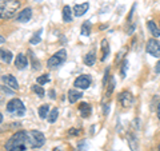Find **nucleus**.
<instances>
[{"label":"nucleus","mask_w":160,"mask_h":151,"mask_svg":"<svg viewBox=\"0 0 160 151\" xmlns=\"http://www.w3.org/2000/svg\"><path fill=\"white\" fill-rule=\"evenodd\" d=\"M66 59H67V51L66 49H59L58 52H55L52 56L48 59L47 66H48V68H58L59 66H62V64L66 62Z\"/></svg>","instance_id":"nucleus-3"},{"label":"nucleus","mask_w":160,"mask_h":151,"mask_svg":"<svg viewBox=\"0 0 160 151\" xmlns=\"http://www.w3.org/2000/svg\"><path fill=\"white\" fill-rule=\"evenodd\" d=\"M147 27H148L149 32H151V35H152V36H153L155 39L160 36V28L158 27V24L155 23V22H152V20H149V22L147 23Z\"/></svg>","instance_id":"nucleus-17"},{"label":"nucleus","mask_w":160,"mask_h":151,"mask_svg":"<svg viewBox=\"0 0 160 151\" xmlns=\"http://www.w3.org/2000/svg\"><path fill=\"white\" fill-rule=\"evenodd\" d=\"M158 151H160V144H159V147H158Z\"/></svg>","instance_id":"nucleus-44"},{"label":"nucleus","mask_w":160,"mask_h":151,"mask_svg":"<svg viewBox=\"0 0 160 151\" xmlns=\"http://www.w3.org/2000/svg\"><path fill=\"white\" fill-rule=\"evenodd\" d=\"M87 148H88L87 140H80L79 144H78V150H79V151H86Z\"/></svg>","instance_id":"nucleus-29"},{"label":"nucleus","mask_w":160,"mask_h":151,"mask_svg":"<svg viewBox=\"0 0 160 151\" xmlns=\"http://www.w3.org/2000/svg\"><path fill=\"white\" fill-rule=\"evenodd\" d=\"M7 2H8V0H0V19H3V15H4V9H6Z\"/></svg>","instance_id":"nucleus-30"},{"label":"nucleus","mask_w":160,"mask_h":151,"mask_svg":"<svg viewBox=\"0 0 160 151\" xmlns=\"http://www.w3.org/2000/svg\"><path fill=\"white\" fill-rule=\"evenodd\" d=\"M2 80L6 83L7 87H9L11 90H19V83H18V80H16V78H15L13 75H11V74L3 75Z\"/></svg>","instance_id":"nucleus-10"},{"label":"nucleus","mask_w":160,"mask_h":151,"mask_svg":"<svg viewBox=\"0 0 160 151\" xmlns=\"http://www.w3.org/2000/svg\"><path fill=\"white\" fill-rule=\"evenodd\" d=\"M127 70H128V60H124L123 66H122V70H120V75H122L123 79L127 76Z\"/></svg>","instance_id":"nucleus-28"},{"label":"nucleus","mask_w":160,"mask_h":151,"mask_svg":"<svg viewBox=\"0 0 160 151\" xmlns=\"http://www.w3.org/2000/svg\"><path fill=\"white\" fill-rule=\"evenodd\" d=\"M49 112V106L48 104H43L39 107V117L42 119H47V115Z\"/></svg>","instance_id":"nucleus-22"},{"label":"nucleus","mask_w":160,"mask_h":151,"mask_svg":"<svg viewBox=\"0 0 160 151\" xmlns=\"http://www.w3.org/2000/svg\"><path fill=\"white\" fill-rule=\"evenodd\" d=\"M27 140L29 148H39L46 143V137L42 131L32 130V131H27Z\"/></svg>","instance_id":"nucleus-2"},{"label":"nucleus","mask_w":160,"mask_h":151,"mask_svg":"<svg viewBox=\"0 0 160 151\" xmlns=\"http://www.w3.org/2000/svg\"><path fill=\"white\" fill-rule=\"evenodd\" d=\"M47 117H48L47 119H48L49 123H55V122H56V119H58V117H59V108H56V107L52 108L51 112H49Z\"/></svg>","instance_id":"nucleus-21"},{"label":"nucleus","mask_w":160,"mask_h":151,"mask_svg":"<svg viewBox=\"0 0 160 151\" xmlns=\"http://www.w3.org/2000/svg\"><path fill=\"white\" fill-rule=\"evenodd\" d=\"M146 49H147V52L149 55H152V56H155V58H160V42L156 40L155 38L149 39L147 42Z\"/></svg>","instance_id":"nucleus-6"},{"label":"nucleus","mask_w":160,"mask_h":151,"mask_svg":"<svg viewBox=\"0 0 160 151\" xmlns=\"http://www.w3.org/2000/svg\"><path fill=\"white\" fill-rule=\"evenodd\" d=\"M83 96L82 91H79V90H69L68 91V100L69 103H76L78 100H80V98Z\"/></svg>","instance_id":"nucleus-16"},{"label":"nucleus","mask_w":160,"mask_h":151,"mask_svg":"<svg viewBox=\"0 0 160 151\" xmlns=\"http://www.w3.org/2000/svg\"><path fill=\"white\" fill-rule=\"evenodd\" d=\"M7 111L11 114H16L18 117H23L24 112H26V107H24V103L20 99L13 98L7 103Z\"/></svg>","instance_id":"nucleus-4"},{"label":"nucleus","mask_w":160,"mask_h":151,"mask_svg":"<svg viewBox=\"0 0 160 151\" xmlns=\"http://www.w3.org/2000/svg\"><path fill=\"white\" fill-rule=\"evenodd\" d=\"M91 83H92V79L89 75H80V76L75 79L73 86L78 90H87L89 86H91Z\"/></svg>","instance_id":"nucleus-7"},{"label":"nucleus","mask_w":160,"mask_h":151,"mask_svg":"<svg viewBox=\"0 0 160 151\" xmlns=\"http://www.w3.org/2000/svg\"><path fill=\"white\" fill-rule=\"evenodd\" d=\"M20 8V2L19 0H8L6 9H4L3 19H11L16 15V11H19Z\"/></svg>","instance_id":"nucleus-5"},{"label":"nucleus","mask_w":160,"mask_h":151,"mask_svg":"<svg viewBox=\"0 0 160 151\" xmlns=\"http://www.w3.org/2000/svg\"><path fill=\"white\" fill-rule=\"evenodd\" d=\"M126 52H127V47H124L122 51L119 52V55H118V58H116V63L118 62H120V59H122V56H124V55H126Z\"/></svg>","instance_id":"nucleus-33"},{"label":"nucleus","mask_w":160,"mask_h":151,"mask_svg":"<svg viewBox=\"0 0 160 151\" xmlns=\"http://www.w3.org/2000/svg\"><path fill=\"white\" fill-rule=\"evenodd\" d=\"M79 112H80V115H82L83 118H88L89 115H91V112H92L91 104H88V103H86V102L80 103V104H79Z\"/></svg>","instance_id":"nucleus-13"},{"label":"nucleus","mask_w":160,"mask_h":151,"mask_svg":"<svg viewBox=\"0 0 160 151\" xmlns=\"http://www.w3.org/2000/svg\"><path fill=\"white\" fill-rule=\"evenodd\" d=\"M49 95H51V99L56 98V96H55V91H53V90H51V91H49Z\"/></svg>","instance_id":"nucleus-40"},{"label":"nucleus","mask_w":160,"mask_h":151,"mask_svg":"<svg viewBox=\"0 0 160 151\" xmlns=\"http://www.w3.org/2000/svg\"><path fill=\"white\" fill-rule=\"evenodd\" d=\"M2 43H6V38L0 35V44H2Z\"/></svg>","instance_id":"nucleus-41"},{"label":"nucleus","mask_w":160,"mask_h":151,"mask_svg":"<svg viewBox=\"0 0 160 151\" xmlns=\"http://www.w3.org/2000/svg\"><path fill=\"white\" fill-rule=\"evenodd\" d=\"M88 9H89V3L86 2V3H82V4H76V6L72 8V12H73L75 16L80 18V16H83Z\"/></svg>","instance_id":"nucleus-11"},{"label":"nucleus","mask_w":160,"mask_h":151,"mask_svg":"<svg viewBox=\"0 0 160 151\" xmlns=\"http://www.w3.org/2000/svg\"><path fill=\"white\" fill-rule=\"evenodd\" d=\"M31 18H32V9L29 7H27V8L22 9V11L18 13L16 22H19V23H27V22L31 20Z\"/></svg>","instance_id":"nucleus-9"},{"label":"nucleus","mask_w":160,"mask_h":151,"mask_svg":"<svg viewBox=\"0 0 160 151\" xmlns=\"http://www.w3.org/2000/svg\"><path fill=\"white\" fill-rule=\"evenodd\" d=\"M103 107H104V114L108 115V111H109V104H104Z\"/></svg>","instance_id":"nucleus-38"},{"label":"nucleus","mask_w":160,"mask_h":151,"mask_svg":"<svg viewBox=\"0 0 160 151\" xmlns=\"http://www.w3.org/2000/svg\"><path fill=\"white\" fill-rule=\"evenodd\" d=\"M28 55H29V56H31L32 58V60H33V68L35 70H36V68H40V63H39V60H36V59H35V56H33V54L31 52V51H28Z\"/></svg>","instance_id":"nucleus-32"},{"label":"nucleus","mask_w":160,"mask_h":151,"mask_svg":"<svg viewBox=\"0 0 160 151\" xmlns=\"http://www.w3.org/2000/svg\"><path fill=\"white\" fill-rule=\"evenodd\" d=\"M32 91H33L35 94H36L39 98H43V96H44V94H46V91H44V88H43L40 84H39V86H38V84H33V86H32Z\"/></svg>","instance_id":"nucleus-25"},{"label":"nucleus","mask_w":160,"mask_h":151,"mask_svg":"<svg viewBox=\"0 0 160 151\" xmlns=\"http://www.w3.org/2000/svg\"><path fill=\"white\" fill-rule=\"evenodd\" d=\"M100 48H102V60L104 62L109 56V43L107 39H103L100 43Z\"/></svg>","instance_id":"nucleus-15"},{"label":"nucleus","mask_w":160,"mask_h":151,"mask_svg":"<svg viewBox=\"0 0 160 151\" xmlns=\"http://www.w3.org/2000/svg\"><path fill=\"white\" fill-rule=\"evenodd\" d=\"M133 31H135V24H131V26L127 28V34L131 35V34H133Z\"/></svg>","instance_id":"nucleus-35"},{"label":"nucleus","mask_w":160,"mask_h":151,"mask_svg":"<svg viewBox=\"0 0 160 151\" xmlns=\"http://www.w3.org/2000/svg\"><path fill=\"white\" fill-rule=\"evenodd\" d=\"M28 140H27V131H18L6 142L7 151H27Z\"/></svg>","instance_id":"nucleus-1"},{"label":"nucleus","mask_w":160,"mask_h":151,"mask_svg":"<svg viewBox=\"0 0 160 151\" xmlns=\"http://www.w3.org/2000/svg\"><path fill=\"white\" fill-rule=\"evenodd\" d=\"M42 32H43V29H39L38 32H35L33 36L29 39V43L31 44H39L40 40H42Z\"/></svg>","instance_id":"nucleus-23"},{"label":"nucleus","mask_w":160,"mask_h":151,"mask_svg":"<svg viewBox=\"0 0 160 151\" xmlns=\"http://www.w3.org/2000/svg\"><path fill=\"white\" fill-rule=\"evenodd\" d=\"M135 8H136V6L133 4L132 8H131V12H129V16H128V20H129V22H131V18H132V15H133V12H135Z\"/></svg>","instance_id":"nucleus-36"},{"label":"nucleus","mask_w":160,"mask_h":151,"mask_svg":"<svg viewBox=\"0 0 160 151\" xmlns=\"http://www.w3.org/2000/svg\"><path fill=\"white\" fill-rule=\"evenodd\" d=\"M68 134L69 135H80V134H82V130H75V128H72V130H69V131H68Z\"/></svg>","instance_id":"nucleus-34"},{"label":"nucleus","mask_w":160,"mask_h":151,"mask_svg":"<svg viewBox=\"0 0 160 151\" xmlns=\"http://www.w3.org/2000/svg\"><path fill=\"white\" fill-rule=\"evenodd\" d=\"M95 62H96V54H95V51L92 49V51H89L87 55H86V58H84V63L87 64V66H93Z\"/></svg>","instance_id":"nucleus-20"},{"label":"nucleus","mask_w":160,"mask_h":151,"mask_svg":"<svg viewBox=\"0 0 160 151\" xmlns=\"http://www.w3.org/2000/svg\"><path fill=\"white\" fill-rule=\"evenodd\" d=\"M135 99H133V95L129 92V91H122L119 94V103L122 104V107H131V106L133 104Z\"/></svg>","instance_id":"nucleus-8"},{"label":"nucleus","mask_w":160,"mask_h":151,"mask_svg":"<svg viewBox=\"0 0 160 151\" xmlns=\"http://www.w3.org/2000/svg\"><path fill=\"white\" fill-rule=\"evenodd\" d=\"M156 114H158V118L160 119V102H159V104H158V108H156Z\"/></svg>","instance_id":"nucleus-39"},{"label":"nucleus","mask_w":160,"mask_h":151,"mask_svg":"<svg viewBox=\"0 0 160 151\" xmlns=\"http://www.w3.org/2000/svg\"><path fill=\"white\" fill-rule=\"evenodd\" d=\"M49 82V76H48V74H43L42 76H39L38 78V84L40 86H43V84H46Z\"/></svg>","instance_id":"nucleus-27"},{"label":"nucleus","mask_w":160,"mask_h":151,"mask_svg":"<svg viewBox=\"0 0 160 151\" xmlns=\"http://www.w3.org/2000/svg\"><path fill=\"white\" fill-rule=\"evenodd\" d=\"M12 52L8 51V49H4V48H0V59L3 60L4 63H11L12 62Z\"/></svg>","instance_id":"nucleus-18"},{"label":"nucleus","mask_w":160,"mask_h":151,"mask_svg":"<svg viewBox=\"0 0 160 151\" xmlns=\"http://www.w3.org/2000/svg\"><path fill=\"white\" fill-rule=\"evenodd\" d=\"M155 72H156V74H160V60L156 63V66H155Z\"/></svg>","instance_id":"nucleus-37"},{"label":"nucleus","mask_w":160,"mask_h":151,"mask_svg":"<svg viewBox=\"0 0 160 151\" xmlns=\"http://www.w3.org/2000/svg\"><path fill=\"white\" fill-rule=\"evenodd\" d=\"M115 84H116V82H115V79L111 76V78H109V84H108L107 92H106V96H107V98L111 96V94L113 92V90H115Z\"/></svg>","instance_id":"nucleus-26"},{"label":"nucleus","mask_w":160,"mask_h":151,"mask_svg":"<svg viewBox=\"0 0 160 151\" xmlns=\"http://www.w3.org/2000/svg\"><path fill=\"white\" fill-rule=\"evenodd\" d=\"M72 8L69 6H64L63 7V20L64 23H71L72 22Z\"/></svg>","instance_id":"nucleus-19"},{"label":"nucleus","mask_w":160,"mask_h":151,"mask_svg":"<svg viewBox=\"0 0 160 151\" xmlns=\"http://www.w3.org/2000/svg\"><path fill=\"white\" fill-rule=\"evenodd\" d=\"M127 140H128V146L131 151H139V143H138V139H136V135L129 133L127 135Z\"/></svg>","instance_id":"nucleus-14"},{"label":"nucleus","mask_w":160,"mask_h":151,"mask_svg":"<svg viewBox=\"0 0 160 151\" xmlns=\"http://www.w3.org/2000/svg\"><path fill=\"white\" fill-rule=\"evenodd\" d=\"M3 123V114H0V124Z\"/></svg>","instance_id":"nucleus-42"},{"label":"nucleus","mask_w":160,"mask_h":151,"mask_svg":"<svg viewBox=\"0 0 160 151\" xmlns=\"http://www.w3.org/2000/svg\"><path fill=\"white\" fill-rule=\"evenodd\" d=\"M91 23L89 22H84L83 26H82V35H84V36H88V35H91Z\"/></svg>","instance_id":"nucleus-24"},{"label":"nucleus","mask_w":160,"mask_h":151,"mask_svg":"<svg viewBox=\"0 0 160 151\" xmlns=\"http://www.w3.org/2000/svg\"><path fill=\"white\" fill-rule=\"evenodd\" d=\"M53 151H62V150H60V148H58V147H55V148H53Z\"/></svg>","instance_id":"nucleus-43"},{"label":"nucleus","mask_w":160,"mask_h":151,"mask_svg":"<svg viewBox=\"0 0 160 151\" xmlns=\"http://www.w3.org/2000/svg\"><path fill=\"white\" fill-rule=\"evenodd\" d=\"M108 79H109V68H106V71H104V78H103V86L104 87L107 86Z\"/></svg>","instance_id":"nucleus-31"},{"label":"nucleus","mask_w":160,"mask_h":151,"mask_svg":"<svg viewBox=\"0 0 160 151\" xmlns=\"http://www.w3.org/2000/svg\"><path fill=\"white\" fill-rule=\"evenodd\" d=\"M28 66V59L24 54H18L16 59H15V67L18 70H24Z\"/></svg>","instance_id":"nucleus-12"}]
</instances>
